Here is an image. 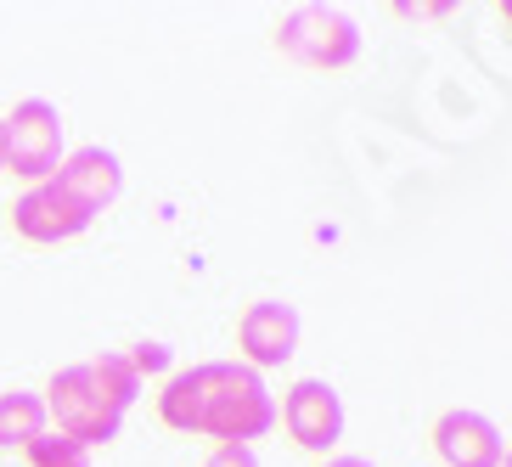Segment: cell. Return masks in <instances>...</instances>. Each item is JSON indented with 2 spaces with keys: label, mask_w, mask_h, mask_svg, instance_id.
<instances>
[{
  "label": "cell",
  "mask_w": 512,
  "mask_h": 467,
  "mask_svg": "<svg viewBox=\"0 0 512 467\" xmlns=\"http://www.w3.org/2000/svg\"><path fill=\"white\" fill-rule=\"evenodd\" d=\"M321 467H372V462H366V456H327Z\"/></svg>",
  "instance_id": "cell-16"
},
{
  "label": "cell",
  "mask_w": 512,
  "mask_h": 467,
  "mask_svg": "<svg viewBox=\"0 0 512 467\" xmlns=\"http://www.w3.org/2000/svg\"><path fill=\"white\" fill-rule=\"evenodd\" d=\"M96 214L91 209H79L74 197L62 192L57 181H40L29 186V192L12 203V231L23 242H40V248H57V242H74L91 231Z\"/></svg>",
  "instance_id": "cell-7"
},
{
  "label": "cell",
  "mask_w": 512,
  "mask_h": 467,
  "mask_svg": "<svg viewBox=\"0 0 512 467\" xmlns=\"http://www.w3.org/2000/svg\"><path fill=\"white\" fill-rule=\"evenodd\" d=\"M46 417L57 422V434L79 439L85 451H96V445H113L124 428V406H119V394L102 383V372H96L91 361H79V366H62L57 377L46 383Z\"/></svg>",
  "instance_id": "cell-2"
},
{
  "label": "cell",
  "mask_w": 512,
  "mask_h": 467,
  "mask_svg": "<svg viewBox=\"0 0 512 467\" xmlns=\"http://www.w3.org/2000/svg\"><path fill=\"white\" fill-rule=\"evenodd\" d=\"M91 366H96V372H102V383H107V389L119 394V406H124V411L136 406V394H141V377H136V366L124 361L119 349H113V355H96Z\"/></svg>",
  "instance_id": "cell-12"
},
{
  "label": "cell",
  "mask_w": 512,
  "mask_h": 467,
  "mask_svg": "<svg viewBox=\"0 0 512 467\" xmlns=\"http://www.w3.org/2000/svg\"><path fill=\"white\" fill-rule=\"evenodd\" d=\"M276 51L299 68H321V74H338L361 57V23L338 6H299L276 23Z\"/></svg>",
  "instance_id": "cell-3"
},
{
  "label": "cell",
  "mask_w": 512,
  "mask_h": 467,
  "mask_svg": "<svg viewBox=\"0 0 512 467\" xmlns=\"http://www.w3.org/2000/svg\"><path fill=\"white\" fill-rule=\"evenodd\" d=\"M276 422L287 428V439L310 456H338V439H344V400L327 377H299L293 389L282 394L276 406Z\"/></svg>",
  "instance_id": "cell-5"
},
{
  "label": "cell",
  "mask_w": 512,
  "mask_h": 467,
  "mask_svg": "<svg viewBox=\"0 0 512 467\" xmlns=\"http://www.w3.org/2000/svg\"><path fill=\"white\" fill-rule=\"evenodd\" d=\"M501 467H512V445H507V456H501Z\"/></svg>",
  "instance_id": "cell-19"
},
{
  "label": "cell",
  "mask_w": 512,
  "mask_h": 467,
  "mask_svg": "<svg viewBox=\"0 0 512 467\" xmlns=\"http://www.w3.org/2000/svg\"><path fill=\"white\" fill-rule=\"evenodd\" d=\"M23 456H29V467H91V451L79 439L57 434V428H46L34 445H23Z\"/></svg>",
  "instance_id": "cell-11"
},
{
  "label": "cell",
  "mask_w": 512,
  "mask_h": 467,
  "mask_svg": "<svg viewBox=\"0 0 512 467\" xmlns=\"http://www.w3.org/2000/svg\"><path fill=\"white\" fill-rule=\"evenodd\" d=\"M400 17H451V6H394Z\"/></svg>",
  "instance_id": "cell-15"
},
{
  "label": "cell",
  "mask_w": 512,
  "mask_h": 467,
  "mask_svg": "<svg viewBox=\"0 0 512 467\" xmlns=\"http://www.w3.org/2000/svg\"><path fill=\"white\" fill-rule=\"evenodd\" d=\"M0 175H6V141H0Z\"/></svg>",
  "instance_id": "cell-18"
},
{
  "label": "cell",
  "mask_w": 512,
  "mask_h": 467,
  "mask_svg": "<svg viewBox=\"0 0 512 467\" xmlns=\"http://www.w3.org/2000/svg\"><path fill=\"white\" fill-rule=\"evenodd\" d=\"M434 451L445 467H501V456H507V439H501V428L484 411L473 406H451L434 417Z\"/></svg>",
  "instance_id": "cell-8"
},
{
  "label": "cell",
  "mask_w": 512,
  "mask_h": 467,
  "mask_svg": "<svg viewBox=\"0 0 512 467\" xmlns=\"http://www.w3.org/2000/svg\"><path fill=\"white\" fill-rule=\"evenodd\" d=\"M501 23H507V29H512V0H507V6H501Z\"/></svg>",
  "instance_id": "cell-17"
},
{
  "label": "cell",
  "mask_w": 512,
  "mask_h": 467,
  "mask_svg": "<svg viewBox=\"0 0 512 467\" xmlns=\"http://www.w3.org/2000/svg\"><path fill=\"white\" fill-rule=\"evenodd\" d=\"M51 181L74 197L79 209L102 214V209H113L119 192H124V164H119V152H107V147H74Z\"/></svg>",
  "instance_id": "cell-9"
},
{
  "label": "cell",
  "mask_w": 512,
  "mask_h": 467,
  "mask_svg": "<svg viewBox=\"0 0 512 467\" xmlns=\"http://www.w3.org/2000/svg\"><path fill=\"white\" fill-rule=\"evenodd\" d=\"M158 422L175 434H203L214 445H254L276 428V400L254 366L197 361L164 377Z\"/></svg>",
  "instance_id": "cell-1"
},
{
  "label": "cell",
  "mask_w": 512,
  "mask_h": 467,
  "mask_svg": "<svg viewBox=\"0 0 512 467\" xmlns=\"http://www.w3.org/2000/svg\"><path fill=\"white\" fill-rule=\"evenodd\" d=\"M46 428H51V417H46V400L40 394H29V389L0 394V451H23Z\"/></svg>",
  "instance_id": "cell-10"
},
{
  "label": "cell",
  "mask_w": 512,
  "mask_h": 467,
  "mask_svg": "<svg viewBox=\"0 0 512 467\" xmlns=\"http://www.w3.org/2000/svg\"><path fill=\"white\" fill-rule=\"evenodd\" d=\"M299 332L304 321L287 299H254L237 321V361L265 377L271 366H287L299 355Z\"/></svg>",
  "instance_id": "cell-6"
},
{
  "label": "cell",
  "mask_w": 512,
  "mask_h": 467,
  "mask_svg": "<svg viewBox=\"0 0 512 467\" xmlns=\"http://www.w3.org/2000/svg\"><path fill=\"white\" fill-rule=\"evenodd\" d=\"M203 467H259V451L254 445H214L203 456Z\"/></svg>",
  "instance_id": "cell-14"
},
{
  "label": "cell",
  "mask_w": 512,
  "mask_h": 467,
  "mask_svg": "<svg viewBox=\"0 0 512 467\" xmlns=\"http://www.w3.org/2000/svg\"><path fill=\"white\" fill-rule=\"evenodd\" d=\"M124 361L136 366V377H152V372H169V349L164 344H136V349H124Z\"/></svg>",
  "instance_id": "cell-13"
},
{
  "label": "cell",
  "mask_w": 512,
  "mask_h": 467,
  "mask_svg": "<svg viewBox=\"0 0 512 467\" xmlns=\"http://www.w3.org/2000/svg\"><path fill=\"white\" fill-rule=\"evenodd\" d=\"M0 141H6V175L17 181H51L68 158V141H62V113L57 102L46 96H29V102H17L6 119H0Z\"/></svg>",
  "instance_id": "cell-4"
}]
</instances>
